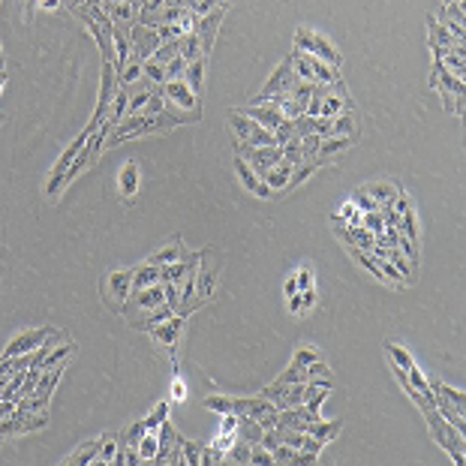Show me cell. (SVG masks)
Wrapping results in <instances>:
<instances>
[{
    "label": "cell",
    "instance_id": "cell-1",
    "mask_svg": "<svg viewBox=\"0 0 466 466\" xmlns=\"http://www.w3.org/2000/svg\"><path fill=\"white\" fill-rule=\"evenodd\" d=\"M295 48L337 66V70H340V63H343V54H340V48L331 43V39H328L325 33H319V31H313V27H307V24H301L295 31Z\"/></svg>",
    "mask_w": 466,
    "mask_h": 466
},
{
    "label": "cell",
    "instance_id": "cell-2",
    "mask_svg": "<svg viewBox=\"0 0 466 466\" xmlns=\"http://www.w3.org/2000/svg\"><path fill=\"white\" fill-rule=\"evenodd\" d=\"M229 130L241 145H277V135L265 130L262 123H256L253 118H247L244 112H238V108L229 112Z\"/></svg>",
    "mask_w": 466,
    "mask_h": 466
},
{
    "label": "cell",
    "instance_id": "cell-3",
    "mask_svg": "<svg viewBox=\"0 0 466 466\" xmlns=\"http://www.w3.org/2000/svg\"><path fill=\"white\" fill-rule=\"evenodd\" d=\"M115 90H118V70H115V63L112 61H103V73H100V97H97V112H93L90 123H88V133L93 135L100 130V123L105 120L108 115V105H112L115 100Z\"/></svg>",
    "mask_w": 466,
    "mask_h": 466
},
{
    "label": "cell",
    "instance_id": "cell-4",
    "mask_svg": "<svg viewBox=\"0 0 466 466\" xmlns=\"http://www.w3.org/2000/svg\"><path fill=\"white\" fill-rule=\"evenodd\" d=\"M88 139H90V133H88V130H81V133H78V139H73V145H66V147H63V154L58 157L54 169L48 172V184H46V196H48V199H58V196H61V177H63L66 169L73 166V160L81 154V147L88 145Z\"/></svg>",
    "mask_w": 466,
    "mask_h": 466
},
{
    "label": "cell",
    "instance_id": "cell-5",
    "mask_svg": "<svg viewBox=\"0 0 466 466\" xmlns=\"http://www.w3.org/2000/svg\"><path fill=\"white\" fill-rule=\"evenodd\" d=\"M295 81H298V76H295V70H292V61L289 58H283L280 61V66L271 73V78L262 85V90L256 93V97L250 100V105H262V103H268L274 93H289L292 88H295Z\"/></svg>",
    "mask_w": 466,
    "mask_h": 466
},
{
    "label": "cell",
    "instance_id": "cell-6",
    "mask_svg": "<svg viewBox=\"0 0 466 466\" xmlns=\"http://www.w3.org/2000/svg\"><path fill=\"white\" fill-rule=\"evenodd\" d=\"M162 100H166V105H177V108H184V112L202 118V100L190 90L184 78H169L166 85H162Z\"/></svg>",
    "mask_w": 466,
    "mask_h": 466
},
{
    "label": "cell",
    "instance_id": "cell-7",
    "mask_svg": "<svg viewBox=\"0 0 466 466\" xmlns=\"http://www.w3.org/2000/svg\"><path fill=\"white\" fill-rule=\"evenodd\" d=\"M162 39L157 36V27H145V24H130V58L135 61H147V58H154V51L160 48Z\"/></svg>",
    "mask_w": 466,
    "mask_h": 466
},
{
    "label": "cell",
    "instance_id": "cell-8",
    "mask_svg": "<svg viewBox=\"0 0 466 466\" xmlns=\"http://www.w3.org/2000/svg\"><path fill=\"white\" fill-rule=\"evenodd\" d=\"M162 301H166V292H162V280H160L154 286H145V289H130L120 313H123V316H133V313H142V310L147 313V310H154L157 304H162Z\"/></svg>",
    "mask_w": 466,
    "mask_h": 466
},
{
    "label": "cell",
    "instance_id": "cell-9",
    "mask_svg": "<svg viewBox=\"0 0 466 466\" xmlns=\"http://www.w3.org/2000/svg\"><path fill=\"white\" fill-rule=\"evenodd\" d=\"M217 280H220V265L208 262V250H202L199 271H196V298L208 304V301L214 298V292H217Z\"/></svg>",
    "mask_w": 466,
    "mask_h": 466
},
{
    "label": "cell",
    "instance_id": "cell-10",
    "mask_svg": "<svg viewBox=\"0 0 466 466\" xmlns=\"http://www.w3.org/2000/svg\"><path fill=\"white\" fill-rule=\"evenodd\" d=\"M100 6L112 24H120V27H130L139 21V4L135 0H100Z\"/></svg>",
    "mask_w": 466,
    "mask_h": 466
},
{
    "label": "cell",
    "instance_id": "cell-11",
    "mask_svg": "<svg viewBox=\"0 0 466 466\" xmlns=\"http://www.w3.org/2000/svg\"><path fill=\"white\" fill-rule=\"evenodd\" d=\"M51 334H54V328H33V331H24V334H19V337L4 349V355H6V358H12V355L33 352V349L43 346L46 337H51Z\"/></svg>",
    "mask_w": 466,
    "mask_h": 466
},
{
    "label": "cell",
    "instance_id": "cell-12",
    "mask_svg": "<svg viewBox=\"0 0 466 466\" xmlns=\"http://www.w3.org/2000/svg\"><path fill=\"white\" fill-rule=\"evenodd\" d=\"M223 16H226V6H217V9L208 12V16H202L199 24H196V36H199V43H202L204 58H208L211 48H214V36H217V27H220Z\"/></svg>",
    "mask_w": 466,
    "mask_h": 466
},
{
    "label": "cell",
    "instance_id": "cell-13",
    "mask_svg": "<svg viewBox=\"0 0 466 466\" xmlns=\"http://www.w3.org/2000/svg\"><path fill=\"white\" fill-rule=\"evenodd\" d=\"M184 322H187V316H181V313H175V316H169L166 322H160V325L150 328V334H154V340H157L160 346H169V349H175L177 337H181V331H184Z\"/></svg>",
    "mask_w": 466,
    "mask_h": 466
},
{
    "label": "cell",
    "instance_id": "cell-14",
    "mask_svg": "<svg viewBox=\"0 0 466 466\" xmlns=\"http://www.w3.org/2000/svg\"><path fill=\"white\" fill-rule=\"evenodd\" d=\"M235 172H238V177H241V184H244L247 193H253V196H259V199H268V196H271L268 184H265L259 175H256V169H253L247 160L235 157Z\"/></svg>",
    "mask_w": 466,
    "mask_h": 466
},
{
    "label": "cell",
    "instance_id": "cell-15",
    "mask_svg": "<svg viewBox=\"0 0 466 466\" xmlns=\"http://www.w3.org/2000/svg\"><path fill=\"white\" fill-rule=\"evenodd\" d=\"M355 145V135H325V139L319 142V150H316V160L319 166H325V162H331L334 157L346 154V150Z\"/></svg>",
    "mask_w": 466,
    "mask_h": 466
},
{
    "label": "cell",
    "instance_id": "cell-16",
    "mask_svg": "<svg viewBox=\"0 0 466 466\" xmlns=\"http://www.w3.org/2000/svg\"><path fill=\"white\" fill-rule=\"evenodd\" d=\"M244 115H247V118H253L256 123H262V127L271 130V133H277V127L286 120V115L280 112L277 105H271V103H262V105H247V108H244Z\"/></svg>",
    "mask_w": 466,
    "mask_h": 466
},
{
    "label": "cell",
    "instance_id": "cell-17",
    "mask_svg": "<svg viewBox=\"0 0 466 466\" xmlns=\"http://www.w3.org/2000/svg\"><path fill=\"white\" fill-rule=\"evenodd\" d=\"M428 31H430V46H445V48H455V51H466L463 39H457L436 16H428Z\"/></svg>",
    "mask_w": 466,
    "mask_h": 466
},
{
    "label": "cell",
    "instance_id": "cell-18",
    "mask_svg": "<svg viewBox=\"0 0 466 466\" xmlns=\"http://www.w3.org/2000/svg\"><path fill=\"white\" fill-rule=\"evenodd\" d=\"M139 181H142L139 162H135V160H127V162H123V169H120V175H118V190H120V196H123V199H133L135 193H139Z\"/></svg>",
    "mask_w": 466,
    "mask_h": 466
},
{
    "label": "cell",
    "instance_id": "cell-19",
    "mask_svg": "<svg viewBox=\"0 0 466 466\" xmlns=\"http://www.w3.org/2000/svg\"><path fill=\"white\" fill-rule=\"evenodd\" d=\"M63 370H66V358H63L61 364H54V367H46L43 373H39V379H36L33 394H36V397H43V400H51V391H54V385L61 382Z\"/></svg>",
    "mask_w": 466,
    "mask_h": 466
},
{
    "label": "cell",
    "instance_id": "cell-20",
    "mask_svg": "<svg viewBox=\"0 0 466 466\" xmlns=\"http://www.w3.org/2000/svg\"><path fill=\"white\" fill-rule=\"evenodd\" d=\"M105 289H108V295L118 301V307H123V301H127V295L133 289V271H112V274H108Z\"/></svg>",
    "mask_w": 466,
    "mask_h": 466
},
{
    "label": "cell",
    "instance_id": "cell-21",
    "mask_svg": "<svg viewBox=\"0 0 466 466\" xmlns=\"http://www.w3.org/2000/svg\"><path fill=\"white\" fill-rule=\"evenodd\" d=\"M169 316H175V307L169 304V301H162V304H157L154 310H147L145 319H133V328H135V331H150V328L160 325V322H166Z\"/></svg>",
    "mask_w": 466,
    "mask_h": 466
},
{
    "label": "cell",
    "instance_id": "cell-22",
    "mask_svg": "<svg viewBox=\"0 0 466 466\" xmlns=\"http://www.w3.org/2000/svg\"><path fill=\"white\" fill-rule=\"evenodd\" d=\"M184 247H187V244H184L181 238H172L166 247H160L157 253H150L147 262H150V265H172V262H177V259H181Z\"/></svg>",
    "mask_w": 466,
    "mask_h": 466
},
{
    "label": "cell",
    "instance_id": "cell-23",
    "mask_svg": "<svg viewBox=\"0 0 466 466\" xmlns=\"http://www.w3.org/2000/svg\"><path fill=\"white\" fill-rule=\"evenodd\" d=\"M289 175H292V166H289V162H286V160L280 157L277 166H271V169L262 175V181L268 184L271 193H277V190H286V184H289Z\"/></svg>",
    "mask_w": 466,
    "mask_h": 466
},
{
    "label": "cell",
    "instance_id": "cell-24",
    "mask_svg": "<svg viewBox=\"0 0 466 466\" xmlns=\"http://www.w3.org/2000/svg\"><path fill=\"white\" fill-rule=\"evenodd\" d=\"M361 190H364V193H367L370 199H373V202L379 204V208H388V204L394 202V196L400 193V187H397V184H385V181L367 184V187H361Z\"/></svg>",
    "mask_w": 466,
    "mask_h": 466
},
{
    "label": "cell",
    "instance_id": "cell-25",
    "mask_svg": "<svg viewBox=\"0 0 466 466\" xmlns=\"http://www.w3.org/2000/svg\"><path fill=\"white\" fill-rule=\"evenodd\" d=\"M162 280V268L160 265H150V262H142L133 268V289H145V286H154Z\"/></svg>",
    "mask_w": 466,
    "mask_h": 466
},
{
    "label": "cell",
    "instance_id": "cell-26",
    "mask_svg": "<svg viewBox=\"0 0 466 466\" xmlns=\"http://www.w3.org/2000/svg\"><path fill=\"white\" fill-rule=\"evenodd\" d=\"M340 428H343V421L340 418H334V421H313V424H307V436H316V440H322L325 445L331 442V440H337V433H340Z\"/></svg>",
    "mask_w": 466,
    "mask_h": 466
},
{
    "label": "cell",
    "instance_id": "cell-27",
    "mask_svg": "<svg viewBox=\"0 0 466 466\" xmlns=\"http://www.w3.org/2000/svg\"><path fill=\"white\" fill-rule=\"evenodd\" d=\"M97 451H100V440H88L85 445H78V448H76L63 463H73V466H85V463H90V466H97V463H100Z\"/></svg>",
    "mask_w": 466,
    "mask_h": 466
},
{
    "label": "cell",
    "instance_id": "cell-28",
    "mask_svg": "<svg viewBox=\"0 0 466 466\" xmlns=\"http://www.w3.org/2000/svg\"><path fill=\"white\" fill-rule=\"evenodd\" d=\"M184 81L190 85V90H193L196 97L202 100V93H204V58H199V61H193V63H187Z\"/></svg>",
    "mask_w": 466,
    "mask_h": 466
},
{
    "label": "cell",
    "instance_id": "cell-29",
    "mask_svg": "<svg viewBox=\"0 0 466 466\" xmlns=\"http://www.w3.org/2000/svg\"><path fill=\"white\" fill-rule=\"evenodd\" d=\"M177 54L187 61V63H193L199 58H204V51H202V43H199V36L196 33H184L181 39H177Z\"/></svg>",
    "mask_w": 466,
    "mask_h": 466
},
{
    "label": "cell",
    "instance_id": "cell-30",
    "mask_svg": "<svg viewBox=\"0 0 466 466\" xmlns=\"http://www.w3.org/2000/svg\"><path fill=\"white\" fill-rule=\"evenodd\" d=\"M316 169H319V160H316V157H307V160H301L298 166L292 169V175H289V184H286V187H289V190L301 187V184H304L307 177L313 175V172H316Z\"/></svg>",
    "mask_w": 466,
    "mask_h": 466
},
{
    "label": "cell",
    "instance_id": "cell-31",
    "mask_svg": "<svg viewBox=\"0 0 466 466\" xmlns=\"http://www.w3.org/2000/svg\"><path fill=\"white\" fill-rule=\"evenodd\" d=\"M135 448H139V455H142V463H154L157 451H160V436H157V430H145Z\"/></svg>",
    "mask_w": 466,
    "mask_h": 466
},
{
    "label": "cell",
    "instance_id": "cell-32",
    "mask_svg": "<svg viewBox=\"0 0 466 466\" xmlns=\"http://www.w3.org/2000/svg\"><path fill=\"white\" fill-rule=\"evenodd\" d=\"M430 385H433V394H440V397H445L448 403H455L460 413H463V406H466V394L460 391V388H451V385H445V382H440V379H430Z\"/></svg>",
    "mask_w": 466,
    "mask_h": 466
},
{
    "label": "cell",
    "instance_id": "cell-33",
    "mask_svg": "<svg viewBox=\"0 0 466 466\" xmlns=\"http://www.w3.org/2000/svg\"><path fill=\"white\" fill-rule=\"evenodd\" d=\"M187 400V382L181 376V367L172 358V394H169V403H184Z\"/></svg>",
    "mask_w": 466,
    "mask_h": 466
},
{
    "label": "cell",
    "instance_id": "cell-34",
    "mask_svg": "<svg viewBox=\"0 0 466 466\" xmlns=\"http://www.w3.org/2000/svg\"><path fill=\"white\" fill-rule=\"evenodd\" d=\"M331 135H358V123H355V112L337 115L331 120Z\"/></svg>",
    "mask_w": 466,
    "mask_h": 466
},
{
    "label": "cell",
    "instance_id": "cell-35",
    "mask_svg": "<svg viewBox=\"0 0 466 466\" xmlns=\"http://www.w3.org/2000/svg\"><path fill=\"white\" fill-rule=\"evenodd\" d=\"M118 451H120V445H118V436H115V433H105L103 440H100V451H97V457H100V463H115Z\"/></svg>",
    "mask_w": 466,
    "mask_h": 466
},
{
    "label": "cell",
    "instance_id": "cell-36",
    "mask_svg": "<svg viewBox=\"0 0 466 466\" xmlns=\"http://www.w3.org/2000/svg\"><path fill=\"white\" fill-rule=\"evenodd\" d=\"M169 406H172L169 400H160V403H157L154 409H150V415H145V418H142V424H145V430H157V428H160V424H162V421H166V418H169Z\"/></svg>",
    "mask_w": 466,
    "mask_h": 466
},
{
    "label": "cell",
    "instance_id": "cell-37",
    "mask_svg": "<svg viewBox=\"0 0 466 466\" xmlns=\"http://www.w3.org/2000/svg\"><path fill=\"white\" fill-rule=\"evenodd\" d=\"M142 76L150 81V85H166V66L157 63L154 58H147V61L142 63Z\"/></svg>",
    "mask_w": 466,
    "mask_h": 466
},
{
    "label": "cell",
    "instance_id": "cell-38",
    "mask_svg": "<svg viewBox=\"0 0 466 466\" xmlns=\"http://www.w3.org/2000/svg\"><path fill=\"white\" fill-rule=\"evenodd\" d=\"M319 358H322V355H319V349H313V346H298L289 364H292V367H301V370H304V367H310L313 361H319Z\"/></svg>",
    "mask_w": 466,
    "mask_h": 466
},
{
    "label": "cell",
    "instance_id": "cell-39",
    "mask_svg": "<svg viewBox=\"0 0 466 466\" xmlns=\"http://www.w3.org/2000/svg\"><path fill=\"white\" fill-rule=\"evenodd\" d=\"M139 78H142V61L130 58L127 66H123V70L118 73V85H135Z\"/></svg>",
    "mask_w": 466,
    "mask_h": 466
},
{
    "label": "cell",
    "instance_id": "cell-40",
    "mask_svg": "<svg viewBox=\"0 0 466 466\" xmlns=\"http://www.w3.org/2000/svg\"><path fill=\"white\" fill-rule=\"evenodd\" d=\"M76 352V346H70V343H61V349H54V352H48L43 361L39 364H33V367H39V370H46V367H54V364H61L63 358H70V355Z\"/></svg>",
    "mask_w": 466,
    "mask_h": 466
},
{
    "label": "cell",
    "instance_id": "cell-41",
    "mask_svg": "<svg viewBox=\"0 0 466 466\" xmlns=\"http://www.w3.org/2000/svg\"><path fill=\"white\" fill-rule=\"evenodd\" d=\"M385 352L391 355V364H394V367H400V370H409V367L415 364V361H413V355H409L403 346H397V343H388Z\"/></svg>",
    "mask_w": 466,
    "mask_h": 466
},
{
    "label": "cell",
    "instance_id": "cell-42",
    "mask_svg": "<svg viewBox=\"0 0 466 466\" xmlns=\"http://www.w3.org/2000/svg\"><path fill=\"white\" fill-rule=\"evenodd\" d=\"M442 19H451V21H457V24H466L463 0H451V4H442Z\"/></svg>",
    "mask_w": 466,
    "mask_h": 466
},
{
    "label": "cell",
    "instance_id": "cell-43",
    "mask_svg": "<svg viewBox=\"0 0 466 466\" xmlns=\"http://www.w3.org/2000/svg\"><path fill=\"white\" fill-rule=\"evenodd\" d=\"M226 457L235 460V463H250V445H247L244 440H235V445L226 451Z\"/></svg>",
    "mask_w": 466,
    "mask_h": 466
},
{
    "label": "cell",
    "instance_id": "cell-44",
    "mask_svg": "<svg viewBox=\"0 0 466 466\" xmlns=\"http://www.w3.org/2000/svg\"><path fill=\"white\" fill-rule=\"evenodd\" d=\"M172 58H177V39H169V43H160V48L154 51L157 63H169Z\"/></svg>",
    "mask_w": 466,
    "mask_h": 466
},
{
    "label": "cell",
    "instance_id": "cell-45",
    "mask_svg": "<svg viewBox=\"0 0 466 466\" xmlns=\"http://www.w3.org/2000/svg\"><path fill=\"white\" fill-rule=\"evenodd\" d=\"M166 66V81L169 78H184V70H187V61L181 58V54H177V58H172L169 63H162Z\"/></svg>",
    "mask_w": 466,
    "mask_h": 466
},
{
    "label": "cell",
    "instance_id": "cell-46",
    "mask_svg": "<svg viewBox=\"0 0 466 466\" xmlns=\"http://www.w3.org/2000/svg\"><path fill=\"white\" fill-rule=\"evenodd\" d=\"M235 440H238V430H220V436L214 440V448L226 455V451H229L232 445H235Z\"/></svg>",
    "mask_w": 466,
    "mask_h": 466
},
{
    "label": "cell",
    "instance_id": "cell-47",
    "mask_svg": "<svg viewBox=\"0 0 466 466\" xmlns=\"http://www.w3.org/2000/svg\"><path fill=\"white\" fill-rule=\"evenodd\" d=\"M181 448H184V463H187V466H199V455H202V445H196V442L184 440V442H181Z\"/></svg>",
    "mask_w": 466,
    "mask_h": 466
},
{
    "label": "cell",
    "instance_id": "cell-48",
    "mask_svg": "<svg viewBox=\"0 0 466 466\" xmlns=\"http://www.w3.org/2000/svg\"><path fill=\"white\" fill-rule=\"evenodd\" d=\"M250 463H256V466H271L274 457H271V451H268V448H262V445H250Z\"/></svg>",
    "mask_w": 466,
    "mask_h": 466
},
{
    "label": "cell",
    "instance_id": "cell-49",
    "mask_svg": "<svg viewBox=\"0 0 466 466\" xmlns=\"http://www.w3.org/2000/svg\"><path fill=\"white\" fill-rule=\"evenodd\" d=\"M295 451L298 448H292V445H286V442H280L277 448L271 451V457H274V463H292V457H295Z\"/></svg>",
    "mask_w": 466,
    "mask_h": 466
},
{
    "label": "cell",
    "instance_id": "cell-50",
    "mask_svg": "<svg viewBox=\"0 0 466 466\" xmlns=\"http://www.w3.org/2000/svg\"><path fill=\"white\" fill-rule=\"evenodd\" d=\"M217 6H223L220 0H196V4L190 6V9H193V16H199V19H202V16H208V12H211V9H217Z\"/></svg>",
    "mask_w": 466,
    "mask_h": 466
},
{
    "label": "cell",
    "instance_id": "cell-51",
    "mask_svg": "<svg viewBox=\"0 0 466 466\" xmlns=\"http://www.w3.org/2000/svg\"><path fill=\"white\" fill-rule=\"evenodd\" d=\"M298 295H301V316H304V310H307V307H316L319 295H316V289H313V286H310V289H301Z\"/></svg>",
    "mask_w": 466,
    "mask_h": 466
},
{
    "label": "cell",
    "instance_id": "cell-52",
    "mask_svg": "<svg viewBox=\"0 0 466 466\" xmlns=\"http://www.w3.org/2000/svg\"><path fill=\"white\" fill-rule=\"evenodd\" d=\"M223 457H226L223 451H217L214 445H208V448H202V455H199V463H208V466H211V463H220Z\"/></svg>",
    "mask_w": 466,
    "mask_h": 466
},
{
    "label": "cell",
    "instance_id": "cell-53",
    "mask_svg": "<svg viewBox=\"0 0 466 466\" xmlns=\"http://www.w3.org/2000/svg\"><path fill=\"white\" fill-rule=\"evenodd\" d=\"M316 460H319V455H313V451H304V448H298V451H295V457H292L295 466H313Z\"/></svg>",
    "mask_w": 466,
    "mask_h": 466
},
{
    "label": "cell",
    "instance_id": "cell-54",
    "mask_svg": "<svg viewBox=\"0 0 466 466\" xmlns=\"http://www.w3.org/2000/svg\"><path fill=\"white\" fill-rule=\"evenodd\" d=\"M162 292H166V301H169V304L175 307V313H177V307H181V295H177V286L162 280Z\"/></svg>",
    "mask_w": 466,
    "mask_h": 466
},
{
    "label": "cell",
    "instance_id": "cell-55",
    "mask_svg": "<svg viewBox=\"0 0 466 466\" xmlns=\"http://www.w3.org/2000/svg\"><path fill=\"white\" fill-rule=\"evenodd\" d=\"M295 283H298V292H301V289H310V286H313L310 271H307V268H301V271L295 274Z\"/></svg>",
    "mask_w": 466,
    "mask_h": 466
},
{
    "label": "cell",
    "instance_id": "cell-56",
    "mask_svg": "<svg viewBox=\"0 0 466 466\" xmlns=\"http://www.w3.org/2000/svg\"><path fill=\"white\" fill-rule=\"evenodd\" d=\"M61 6H63V0H39V9H46V12H54Z\"/></svg>",
    "mask_w": 466,
    "mask_h": 466
},
{
    "label": "cell",
    "instance_id": "cell-57",
    "mask_svg": "<svg viewBox=\"0 0 466 466\" xmlns=\"http://www.w3.org/2000/svg\"><path fill=\"white\" fill-rule=\"evenodd\" d=\"M289 310L295 313V316H301V295H298V292L289 295Z\"/></svg>",
    "mask_w": 466,
    "mask_h": 466
},
{
    "label": "cell",
    "instance_id": "cell-58",
    "mask_svg": "<svg viewBox=\"0 0 466 466\" xmlns=\"http://www.w3.org/2000/svg\"><path fill=\"white\" fill-rule=\"evenodd\" d=\"M283 292H286V298H289V295H295V292H298V283H295V277H289V280L283 283Z\"/></svg>",
    "mask_w": 466,
    "mask_h": 466
},
{
    "label": "cell",
    "instance_id": "cell-59",
    "mask_svg": "<svg viewBox=\"0 0 466 466\" xmlns=\"http://www.w3.org/2000/svg\"><path fill=\"white\" fill-rule=\"evenodd\" d=\"M0 70H4V48H0Z\"/></svg>",
    "mask_w": 466,
    "mask_h": 466
},
{
    "label": "cell",
    "instance_id": "cell-60",
    "mask_svg": "<svg viewBox=\"0 0 466 466\" xmlns=\"http://www.w3.org/2000/svg\"><path fill=\"white\" fill-rule=\"evenodd\" d=\"M220 4H223V6H229V0H220Z\"/></svg>",
    "mask_w": 466,
    "mask_h": 466
},
{
    "label": "cell",
    "instance_id": "cell-61",
    "mask_svg": "<svg viewBox=\"0 0 466 466\" xmlns=\"http://www.w3.org/2000/svg\"><path fill=\"white\" fill-rule=\"evenodd\" d=\"M442 4H451V0H442Z\"/></svg>",
    "mask_w": 466,
    "mask_h": 466
}]
</instances>
